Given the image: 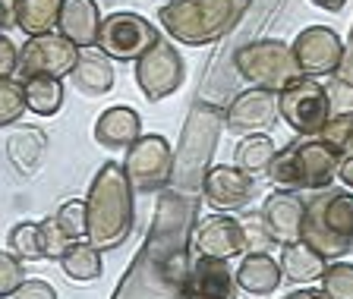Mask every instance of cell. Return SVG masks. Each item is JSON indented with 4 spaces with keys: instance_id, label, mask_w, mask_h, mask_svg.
<instances>
[{
    "instance_id": "cell-24",
    "label": "cell",
    "mask_w": 353,
    "mask_h": 299,
    "mask_svg": "<svg viewBox=\"0 0 353 299\" xmlns=\"http://www.w3.org/2000/svg\"><path fill=\"white\" fill-rule=\"evenodd\" d=\"M60 0H13V22L26 35L57 32Z\"/></svg>"
},
{
    "instance_id": "cell-2",
    "label": "cell",
    "mask_w": 353,
    "mask_h": 299,
    "mask_svg": "<svg viewBox=\"0 0 353 299\" xmlns=\"http://www.w3.org/2000/svg\"><path fill=\"white\" fill-rule=\"evenodd\" d=\"M250 10V0H168L158 10L161 29L176 44H214Z\"/></svg>"
},
{
    "instance_id": "cell-25",
    "label": "cell",
    "mask_w": 353,
    "mask_h": 299,
    "mask_svg": "<svg viewBox=\"0 0 353 299\" xmlns=\"http://www.w3.org/2000/svg\"><path fill=\"white\" fill-rule=\"evenodd\" d=\"M26 88V107L38 117H54L63 107V82L54 76H29L22 79Z\"/></svg>"
},
{
    "instance_id": "cell-42",
    "label": "cell",
    "mask_w": 353,
    "mask_h": 299,
    "mask_svg": "<svg viewBox=\"0 0 353 299\" xmlns=\"http://www.w3.org/2000/svg\"><path fill=\"white\" fill-rule=\"evenodd\" d=\"M10 25H13V16H3V13H0V32L10 29Z\"/></svg>"
},
{
    "instance_id": "cell-13",
    "label": "cell",
    "mask_w": 353,
    "mask_h": 299,
    "mask_svg": "<svg viewBox=\"0 0 353 299\" xmlns=\"http://www.w3.org/2000/svg\"><path fill=\"white\" fill-rule=\"evenodd\" d=\"M192 243H196L199 256H214V258H234L246 252V240H243V224L228 212H214L208 218L196 220L192 227Z\"/></svg>"
},
{
    "instance_id": "cell-26",
    "label": "cell",
    "mask_w": 353,
    "mask_h": 299,
    "mask_svg": "<svg viewBox=\"0 0 353 299\" xmlns=\"http://www.w3.org/2000/svg\"><path fill=\"white\" fill-rule=\"evenodd\" d=\"M274 154H278V145H274L265 132H252V136H243V142L234 152V164L250 176H262L268 174Z\"/></svg>"
},
{
    "instance_id": "cell-35",
    "label": "cell",
    "mask_w": 353,
    "mask_h": 299,
    "mask_svg": "<svg viewBox=\"0 0 353 299\" xmlns=\"http://www.w3.org/2000/svg\"><path fill=\"white\" fill-rule=\"evenodd\" d=\"M38 234H41V246H44V256L54 258L57 262L60 252H63L66 246H70V240H66L63 234H60L57 220H54V214H48L44 220H38Z\"/></svg>"
},
{
    "instance_id": "cell-40",
    "label": "cell",
    "mask_w": 353,
    "mask_h": 299,
    "mask_svg": "<svg viewBox=\"0 0 353 299\" xmlns=\"http://www.w3.org/2000/svg\"><path fill=\"white\" fill-rule=\"evenodd\" d=\"M312 3L322 10H331V13H341V10L347 7V0H312Z\"/></svg>"
},
{
    "instance_id": "cell-5",
    "label": "cell",
    "mask_w": 353,
    "mask_h": 299,
    "mask_svg": "<svg viewBox=\"0 0 353 299\" xmlns=\"http://www.w3.org/2000/svg\"><path fill=\"white\" fill-rule=\"evenodd\" d=\"M123 170L139 196L161 192L174 180V148L158 132H148V136L142 132L139 139L126 148Z\"/></svg>"
},
{
    "instance_id": "cell-17",
    "label": "cell",
    "mask_w": 353,
    "mask_h": 299,
    "mask_svg": "<svg viewBox=\"0 0 353 299\" xmlns=\"http://www.w3.org/2000/svg\"><path fill=\"white\" fill-rule=\"evenodd\" d=\"M142 136V120L130 104H114V107L101 110V117L95 120V142L101 148H130L132 142Z\"/></svg>"
},
{
    "instance_id": "cell-36",
    "label": "cell",
    "mask_w": 353,
    "mask_h": 299,
    "mask_svg": "<svg viewBox=\"0 0 353 299\" xmlns=\"http://www.w3.org/2000/svg\"><path fill=\"white\" fill-rule=\"evenodd\" d=\"M10 299H57V290L44 278H26Z\"/></svg>"
},
{
    "instance_id": "cell-32",
    "label": "cell",
    "mask_w": 353,
    "mask_h": 299,
    "mask_svg": "<svg viewBox=\"0 0 353 299\" xmlns=\"http://www.w3.org/2000/svg\"><path fill=\"white\" fill-rule=\"evenodd\" d=\"M319 136H322L341 158L353 154V110H338V114H331L325 130L319 132Z\"/></svg>"
},
{
    "instance_id": "cell-7",
    "label": "cell",
    "mask_w": 353,
    "mask_h": 299,
    "mask_svg": "<svg viewBox=\"0 0 353 299\" xmlns=\"http://www.w3.org/2000/svg\"><path fill=\"white\" fill-rule=\"evenodd\" d=\"M158 38H161L158 29H154L145 16L117 10V13H110V16L101 19L95 48L101 54H108L110 60H123V63L132 60V63H136V60H139Z\"/></svg>"
},
{
    "instance_id": "cell-15",
    "label": "cell",
    "mask_w": 353,
    "mask_h": 299,
    "mask_svg": "<svg viewBox=\"0 0 353 299\" xmlns=\"http://www.w3.org/2000/svg\"><path fill=\"white\" fill-rule=\"evenodd\" d=\"M262 220L272 234L274 246H287V243L303 240V214H306V202L296 196L294 189H278L265 198L262 205Z\"/></svg>"
},
{
    "instance_id": "cell-18",
    "label": "cell",
    "mask_w": 353,
    "mask_h": 299,
    "mask_svg": "<svg viewBox=\"0 0 353 299\" xmlns=\"http://www.w3.org/2000/svg\"><path fill=\"white\" fill-rule=\"evenodd\" d=\"M234 274L240 290H246L250 296H272L278 284H284L278 258L268 256V252H246Z\"/></svg>"
},
{
    "instance_id": "cell-27",
    "label": "cell",
    "mask_w": 353,
    "mask_h": 299,
    "mask_svg": "<svg viewBox=\"0 0 353 299\" xmlns=\"http://www.w3.org/2000/svg\"><path fill=\"white\" fill-rule=\"evenodd\" d=\"M10 252L22 262H44V246H41V234H38L35 220H19L10 230Z\"/></svg>"
},
{
    "instance_id": "cell-30",
    "label": "cell",
    "mask_w": 353,
    "mask_h": 299,
    "mask_svg": "<svg viewBox=\"0 0 353 299\" xmlns=\"http://www.w3.org/2000/svg\"><path fill=\"white\" fill-rule=\"evenodd\" d=\"M54 220H57L60 234L66 236L70 243L76 240H85V230H88V214H85V198H66L54 212Z\"/></svg>"
},
{
    "instance_id": "cell-9",
    "label": "cell",
    "mask_w": 353,
    "mask_h": 299,
    "mask_svg": "<svg viewBox=\"0 0 353 299\" xmlns=\"http://www.w3.org/2000/svg\"><path fill=\"white\" fill-rule=\"evenodd\" d=\"M76 60H79V48L73 41H66L60 32H48V35H29L26 44L19 48V66L16 76L29 79V76H63L73 73Z\"/></svg>"
},
{
    "instance_id": "cell-34",
    "label": "cell",
    "mask_w": 353,
    "mask_h": 299,
    "mask_svg": "<svg viewBox=\"0 0 353 299\" xmlns=\"http://www.w3.org/2000/svg\"><path fill=\"white\" fill-rule=\"evenodd\" d=\"M243 240H246V252H268V249L274 246L272 234H268V227H265L262 214H256V218H243ZM243 252V256H246Z\"/></svg>"
},
{
    "instance_id": "cell-33",
    "label": "cell",
    "mask_w": 353,
    "mask_h": 299,
    "mask_svg": "<svg viewBox=\"0 0 353 299\" xmlns=\"http://www.w3.org/2000/svg\"><path fill=\"white\" fill-rule=\"evenodd\" d=\"M22 280H26V262L16 258L10 249H0V299L13 296Z\"/></svg>"
},
{
    "instance_id": "cell-23",
    "label": "cell",
    "mask_w": 353,
    "mask_h": 299,
    "mask_svg": "<svg viewBox=\"0 0 353 299\" xmlns=\"http://www.w3.org/2000/svg\"><path fill=\"white\" fill-rule=\"evenodd\" d=\"M44 152H48V136L41 126H22L7 139V158L19 174H35L41 164Z\"/></svg>"
},
{
    "instance_id": "cell-3",
    "label": "cell",
    "mask_w": 353,
    "mask_h": 299,
    "mask_svg": "<svg viewBox=\"0 0 353 299\" xmlns=\"http://www.w3.org/2000/svg\"><path fill=\"white\" fill-rule=\"evenodd\" d=\"M341 154L322 139V136H300L296 142L284 145L274 154L268 180L278 183L281 189H312L322 192L338 180Z\"/></svg>"
},
{
    "instance_id": "cell-28",
    "label": "cell",
    "mask_w": 353,
    "mask_h": 299,
    "mask_svg": "<svg viewBox=\"0 0 353 299\" xmlns=\"http://www.w3.org/2000/svg\"><path fill=\"white\" fill-rule=\"evenodd\" d=\"M331 98V110H353V32H350V44L344 48V60H341L338 73H334V85L328 88Z\"/></svg>"
},
{
    "instance_id": "cell-6",
    "label": "cell",
    "mask_w": 353,
    "mask_h": 299,
    "mask_svg": "<svg viewBox=\"0 0 353 299\" xmlns=\"http://www.w3.org/2000/svg\"><path fill=\"white\" fill-rule=\"evenodd\" d=\"M278 104H281V117L287 120V126L296 136H319L325 130V123H328V117L334 114L328 88L319 79H309V76H300L296 82H290L278 95Z\"/></svg>"
},
{
    "instance_id": "cell-10",
    "label": "cell",
    "mask_w": 353,
    "mask_h": 299,
    "mask_svg": "<svg viewBox=\"0 0 353 299\" xmlns=\"http://www.w3.org/2000/svg\"><path fill=\"white\" fill-rule=\"evenodd\" d=\"M290 51H294L300 73L309 76V79H319V76L338 73L341 60H344V41L328 25H309L294 38Z\"/></svg>"
},
{
    "instance_id": "cell-38",
    "label": "cell",
    "mask_w": 353,
    "mask_h": 299,
    "mask_svg": "<svg viewBox=\"0 0 353 299\" xmlns=\"http://www.w3.org/2000/svg\"><path fill=\"white\" fill-rule=\"evenodd\" d=\"M338 180H344L347 186L353 189V154H347V158H341V170H338Z\"/></svg>"
},
{
    "instance_id": "cell-1",
    "label": "cell",
    "mask_w": 353,
    "mask_h": 299,
    "mask_svg": "<svg viewBox=\"0 0 353 299\" xmlns=\"http://www.w3.org/2000/svg\"><path fill=\"white\" fill-rule=\"evenodd\" d=\"M132 198H136V189H132L123 164H117V161L101 164L98 174L92 176V186L85 196V240L95 249L114 252L130 240L132 224H136V202Z\"/></svg>"
},
{
    "instance_id": "cell-22",
    "label": "cell",
    "mask_w": 353,
    "mask_h": 299,
    "mask_svg": "<svg viewBox=\"0 0 353 299\" xmlns=\"http://www.w3.org/2000/svg\"><path fill=\"white\" fill-rule=\"evenodd\" d=\"M104 252L101 249H95L88 240H76L70 243V246L60 252L57 265L60 271H63L70 280H79V284H92V280H98L104 274Z\"/></svg>"
},
{
    "instance_id": "cell-20",
    "label": "cell",
    "mask_w": 353,
    "mask_h": 299,
    "mask_svg": "<svg viewBox=\"0 0 353 299\" xmlns=\"http://www.w3.org/2000/svg\"><path fill=\"white\" fill-rule=\"evenodd\" d=\"M278 265H281V274H284L287 284H303V287H306L309 280L322 278V271H325V265H328V262L319 256L316 249H309L303 240H296V243L281 246Z\"/></svg>"
},
{
    "instance_id": "cell-31",
    "label": "cell",
    "mask_w": 353,
    "mask_h": 299,
    "mask_svg": "<svg viewBox=\"0 0 353 299\" xmlns=\"http://www.w3.org/2000/svg\"><path fill=\"white\" fill-rule=\"evenodd\" d=\"M26 88L22 79H0V130L19 123L26 114Z\"/></svg>"
},
{
    "instance_id": "cell-29",
    "label": "cell",
    "mask_w": 353,
    "mask_h": 299,
    "mask_svg": "<svg viewBox=\"0 0 353 299\" xmlns=\"http://www.w3.org/2000/svg\"><path fill=\"white\" fill-rule=\"evenodd\" d=\"M322 293L325 299H353V262L334 258L322 271Z\"/></svg>"
},
{
    "instance_id": "cell-12",
    "label": "cell",
    "mask_w": 353,
    "mask_h": 299,
    "mask_svg": "<svg viewBox=\"0 0 353 299\" xmlns=\"http://www.w3.org/2000/svg\"><path fill=\"white\" fill-rule=\"evenodd\" d=\"M256 192H259L256 176L243 174L236 164H214L205 174V180H202V196H205V202L214 212H228V214L243 212L246 205H252Z\"/></svg>"
},
{
    "instance_id": "cell-19",
    "label": "cell",
    "mask_w": 353,
    "mask_h": 299,
    "mask_svg": "<svg viewBox=\"0 0 353 299\" xmlns=\"http://www.w3.org/2000/svg\"><path fill=\"white\" fill-rule=\"evenodd\" d=\"M73 82L79 88L82 95H92V98H101L108 95L110 88H114V60L108 54H101L98 48H85L79 51V60L73 66Z\"/></svg>"
},
{
    "instance_id": "cell-8",
    "label": "cell",
    "mask_w": 353,
    "mask_h": 299,
    "mask_svg": "<svg viewBox=\"0 0 353 299\" xmlns=\"http://www.w3.org/2000/svg\"><path fill=\"white\" fill-rule=\"evenodd\" d=\"M186 79V63L183 57L176 54V44L174 41H158L136 60V82H139L142 95L148 101H164L183 85Z\"/></svg>"
},
{
    "instance_id": "cell-37",
    "label": "cell",
    "mask_w": 353,
    "mask_h": 299,
    "mask_svg": "<svg viewBox=\"0 0 353 299\" xmlns=\"http://www.w3.org/2000/svg\"><path fill=\"white\" fill-rule=\"evenodd\" d=\"M19 66V48L10 41V35L0 32V79H13Z\"/></svg>"
},
{
    "instance_id": "cell-21",
    "label": "cell",
    "mask_w": 353,
    "mask_h": 299,
    "mask_svg": "<svg viewBox=\"0 0 353 299\" xmlns=\"http://www.w3.org/2000/svg\"><path fill=\"white\" fill-rule=\"evenodd\" d=\"M309 202L316 205L319 218L331 234L353 243V192H338L328 186V189L316 192Z\"/></svg>"
},
{
    "instance_id": "cell-11",
    "label": "cell",
    "mask_w": 353,
    "mask_h": 299,
    "mask_svg": "<svg viewBox=\"0 0 353 299\" xmlns=\"http://www.w3.org/2000/svg\"><path fill=\"white\" fill-rule=\"evenodd\" d=\"M278 117H281L278 92L250 85L224 110V126H228V132H234V136H252V132L272 130V126L278 123Z\"/></svg>"
},
{
    "instance_id": "cell-4",
    "label": "cell",
    "mask_w": 353,
    "mask_h": 299,
    "mask_svg": "<svg viewBox=\"0 0 353 299\" xmlns=\"http://www.w3.org/2000/svg\"><path fill=\"white\" fill-rule=\"evenodd\" d=\"M234 66L240 73V79H246L250 85H259V88H272L278 95L290 82H296L303 76L290 44L278 41V38H256V41L236 48Z\"/></svg>"
},
{
    "instance_id": "cell-39",
    "label": "cell",
    "mask_w": 353,
    "mask_h": 299,
    "mask_svg": "<svg viewBox=\"0 0 353 299\" xmlns=\"http://www.w3.org/2000/svg\"><path fill=\"white\" fill-rule=\"evenodd\" d=\"M284 299H325V293H322V290H309V287H303V290L290 293V296H284Z\"/></svg>"
},
{
    "instance_id": "cell-41",
    "label": "cell",
    "mask_w": 353,
    "mask_h": 299,
    "mask_svg": "<svg viewBox=\"0 0 353 299\" xmlns=\"http://www.w3.org/2000/svg\"><path fill=\"white\" fill-rule=\"evenodd\" d=\"M0 13H3V16H13V0H0Z\"/></svg>"
},
{
    "instance_id": "cell-14",
    "label": "cell",
    "mask_w": 353,
    "mask_h": 299,
    "mask_svg": "<svg viewBox=\"0 0 353 299\" xmlns=\"http://www.w3.org/2000/svg\"><path fill=\"white\" fill-rule=\"evenodd\" d=\"M183 299H240V284L228 258L199 256L186 274Z\"/></svg>"
},
{
    "instance_id": "cell-16",
    "label": "cell",
    "mask_w": 353,
    "mask_h": 299,
    "mask_svg": "<svg viewBox=\"0 0 353 299\" xmlns=\"http://www.w3.org/2000/svg\"><path fill=\"white\" fill-rule=\"evenodd\" d=\"M98 29H101V10L95 0H60L57 32L66 41H73L79 51L95 48Z\"/></svg>"
}]
</instances>
